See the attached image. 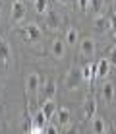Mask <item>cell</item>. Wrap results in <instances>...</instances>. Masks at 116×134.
<instances>
[{
	"mask_svg": "<svg viewBox=\"0 0 116 134\" xmlns=\"http://www.w3.org/2000/svg\"><path fill=\"white\" fill-rule=\"evenodd\" d=\"M81 82H83L81 70H77L76 66H72V68L68 70V76H66V86H68V90H72V91L80 90Z\"/></svg>",
	"mask_w": 116,
	"mask_h": 134,
	"instance_id": "cell-1",
	"label": "cell"
},
{
	"mask_svg": "<svg viewBox=\"0 0 116 134\" xmlns=\"http://www.w3.org/2000/svg\"><path fill=\"white\" fill-rule=\"evenodd\" d=\"M25 90H27V95H35L37 91L41 90V76L37 72H31L25 80Z\"/></svg>",
	"mask_w": 116,
	"mask_h": 134,
	"instance_id": "cell-2",
	"label": "cell"
},
{
	"mask_svg": "<svg viewBox=\"0 0 116 134\" xmlns=\"http://www.w3.org/2000/svg\"><path fill=\"white\" fill-rule=\"evenodd\" d=\"M95 41L91 39V37H83L80 39V54L81 57H93L95 54Z\"/></svg>",
	"mask_w": 116,
	"mask_h": 134,
	"instance_id": "cell-3",
	"label": "cell"
},
{
	"mask_svg": "<svg viewBox=\"0 0 116 134\" xmlns=\"http://www.w3.org/2000/svg\"><path fill=\"white\" fill-rule=\"evenodd\" d=\"M83 117H85L87 121H93V119L97 117V101L93 97H87L83 101Z\"/></svg>",
	"mask_w": 116,
	"mask_h": 134,
	"instance_id": "cell-4",
	"label": "cell"
},
{
	"mask_svg": "<svg viewBox=\"0 0 116 134\" xmlns=\"http://www.w3.org/2000/svg\"><path fill=\"white\" fill-rule=\"evenodd\" d=\"M23 18H25V4L21 0H14L12 2V20L16 24H20Z\"/></svg>",
	"mask_w": 116,
	"mask_h": 134,
	"instance_id": "cell-5",
	"label": "cell"
},
{
	"mask_svg": "<svg viewBox=\"0 0 116 134\" xmlns=\"http://www.w3.org/2000/svg\"><path fill=\"white\" fill-rule=\"evenodd\" d=\"M81 76H83V82L93 84L97 78V62H89L85 66H81Z\"/></svg>",
	"mask_w": 116,
	"mask_h": 134,
	"instance_id": "cell-6",
	"label": "cell"
},
{
	"mask_svg": "<svg viewBox=\"0 0 116 134\" xmlns=\"http://www.w3.org/2000/svg\"><path fill=\"white\" fill-rule=\"evenodd\" d=\"M64 53H66V43H64L62 39H54L52 45H50V54H52V58H62Z\"/></svg>",
	"mask_w": 116,
	"mask_h": 134,
	"instance_id": "cell-7",
	"label": "cell"
},
{
	"mask_svg": "<svg viewBox=\"0 0 116 134\" xmlns=\"http://www.w3.org/2000/svg\"><path fill=\"white\" fill-rule=\"evenodd\" d=\"M41 90H43V97H45V99H52L54 93H56V80L48 78V80H46V84L41 87Z\"/></svg>",
	"mask_w": 116,
	"mask_h": 134,
	"instance_id": "cell-8",
	"label": "cell"
},
{
	"mask_svg": "<svg viewBox=\"0 0 116 134\" xmlns=\"http://www.w3.org/2000/svg\"><path fill=\"white\" fill-rule=\"evenodd\" d=\"M10 58H12V49H10V45H8L6 41H0V62L6 66V64H10Z\"/></svg>",
	"mask_w": 116,
	"mask_h": 134,
	"instance_id": "cell-9",
	"label": "cell"
},
{
	"mask_svg": "<svg viewBox=\"0 0 116 134\" xmlns=\"http://www.w3.org/2000/svg\"><path fill=\"white\" fill-rule=\"evenodd\" d=\"M110 60L108 58H101L99 62H97V78H106L108 76V72H110Z\"/></svg>",
	"mask_w": 116,
	"mask_h": 134,
	"instance_id": "cell-10",
	"label": "cell"
},
{
	"mask_svg": "<svg viewBox=\"0 0 116 134\" xmlns=\"http://www.w3.org/2000/svg\"><path fill=\"white\" fill-rule=\"evenodd\" d=\"M54 121H56L60 126H66V124L70 122V111L66 107H58L56 115H54Z\"/></svg>",
	"mask_w": 116,
	"mask_h": 134,
	"instance_id": "cell-11",
	"label": "cell"
},
{
	"mask_svg": "<svg viewBox=\"0 0 116 134\" xmlns=\"http://www.w3.org/2000/svg\"><path fill=\"white\" fill-rule=\"evenodd\" d=\"M56 109L58 107H56V103H54V99H46L45 103H43V107H41V111L45 113V117L48 119V121L56 115Z\"/></svg>",
	"mask_w": 116,
	"mask_h": 134,
	"instance_id": "cell-12",
	"label": "cell"
},
{
	"mask_svg": "<svg viewBox=\"0 0 116 134\" xmlns=\"http://www.w3.org/2000/svg\"><path fill=\"white\" fill-rule=\"evenodd\" d=\"M93 25H95V31H99V33H105L106 29H110V21L106 16H97Z\"/></svg>",
	"mask_w": 116,
	"mask_h": 134,
	"instance_id": "cell-13",
	"label": "cell"
},
{
	"mask_svg": "<svg viewBox=\"0 0 116 134\" xmlns=\"http://www.w3.org/2000/svg\"><path fill=\"white\" fill-rule=\"evenodd\" d=\"M23 31H25V39H27V41H37V39H41V29H39L35 24H29Z\"/></svg>",
	"mask_w": 116,
	"mask_h": 134,
	"instance_id": "cell-14",
	"label": "cell"
},
{
	"mask_svg": "<svg viewBox=\"0 0 116 134\" xmlns=\"http://www.w3.org/2000/svg\"><path fill=\"white\" fill-rule=\"evenodd\" d=\"M103 99L106 103H112L114 101V84L112 82H105L103 84Z\"/></svg>",
	"mask_w": 116,
	"mask_h": 134,
	"instance_id": "cell-15",
	"label": "cell"
},
{
	"mask_svg": "<svg viewBox=\"0 0 116 134\" xmlns=\"http://www.w3.org/2000/svg\"><path fill=\"white\" fill-rule=\"evenodd\" d=\"M66 43L68 45L80 43V33H77V29H76V27H72V25H68V29H66Z\"/></svg>",
	"mask_w": 116,
	"mask_h": 134,
	"instance_id": "cell-16",
	"label": "cell"
},
{
	"mask_svg": "<svg viewBox=\"0 0 116 134\" xmlns=\"http://www.w3.org/2000/svg\"><path fill=\"white\" fill-rule=\"evenodd\" d=\"M46 122H48V119L45 117L43 111H37V113L33 115V126H41V128H43Z\"/></svg>",
	"mask_w": 116,
	"mask_h": 134,
	"instance_id": "cell-17",
	"label": "cell"
},
{
	"mask_svg": "<svg viewBox=\"0 0 116 134\" xmlns=\"http://www.w3.org/2000/svg\"><path fill=\"white\" fill-rule=\"evenodd\" d=\"M106 130H108V128H106V124H105V121H103V119H93V132H99V134H103V132H106Z\"/></svg>",
	"mask_w": 116,
	"mask_h": 134,
	"instance_id": "cell-18",
	"label": "cell"
},
{
	"mask_svg": "<svg viewBox=\"0 0 116 134\" xmlns=\"http://www.w3.org/2000/svg\"><path fill=\"white\" fill-rule=\"evenodd\" d=\"M48 10V0H35V12L37 14H46Z\"/></svg>",
	"mask_w": 116,
	"mask_h": 134,
	"instance_id": "cell-19",
	"label": "cell"
},
{
	"mask_svg": "<svg viewBox=\"0 0 116 134\" xmlns=\"http://www.w3.org/2000/svg\"><path fill=\"white\" fill-rule=\"evenodd\" d=\"M58 24H60V18L56 16V14H52V16H48V25L52 27V29H56V27H58Z\"/></svg>",
	"mask_w": 116,
	"mask_h": 134,
	"instance_id": "cell-20",
	"label": "cell"
},
{
	"mask_svg": "<svg viewBox=\"0 0 116 134\" xmlns=\"http://www.w3.org/2000/svg\"><path fill=\"white\" fill-rule=\"evenodd\" d=\"M76 2H77V8H80L81 12L89 10V4H91V0H76Z\"/></svg>",
	"mask_w": 116,
	"mask_h": 134,
	"instance_id": "cell-21",
	"label": "cell"
},
{
	"mask_svg": "<svg viewBox=\"0 0 116 134\" xmlns=\"http://www.w3.org/2000/svg\"><path fill=\"white\" fill-rule=\"evenodd\" d=\"M103 2H105V0H91L89 8H93V10H95V12H99L101 8H103Z\"/></svg>",
	"mask_w": 116,
	"mask_h": 134,
	"instance_id": "cell-22",
	"label": "cell"
},
{
	"mask_svg": "<svg viewBox=\"0 0 116 134\" xmlns=\"http://www.w3.org/2000/svg\"><path fill=\"white\" fill-rule=\"evenodd\" d=\"M108 21H110V31L116 35V14H110V16H108Z\"/></svg>",
	"mask_w": 116,
	"mask_h": 134,
	"instance_id": "cell-23",
	"label": "cell"
},
{
	"mask_svg": "<svg viewBox=\"0 0 116 134\" xmlns=\"http://www.w3.org/2000/svg\"><path fill=\"white\" fill-rule=\"evenodd\" d=\"M108 60H110V64L112 66H116V45L112 49H110V54H108Z\"/></svg>",
	"mask_w": 116,
	"mask_h": 134,
	"instance_id": "cell-24",
	"label": "cell"
},
{
	"mask_svg": "<svg viewBox=\"0 0 116 134\" xmlns=\"http://www.w3.org/2000/svg\"><path fill=\"white\" fill-rule=\"evenodd\" d=\"M45 132H48V134H56V132H58V128H56V126H46V128H45Z\"/></svg>",
	"mask_w": 116,
	"mask_h": 134,
	"instance_id": "cell-25",
	"label": "cell"
},
{
	"mask_svg": "<svg viewBox=\"0 0 116 134\" xmlns=\"http://www.w3.org/2000/svg\"><path fill=\"white\" fill-rule=\"evenodd\" d=\"M60 2H62V4H70V0H60Z\"/></svg>",
	"mask_w": 116,
	"mask_h": 134,
	"instance_id": "cell-26",
	"label": "cell"
},
{
	"mask_svg": "<svg viewBox=\"0 0 116 134\" xmlns=\"http://www.w3.org/2000/svg\"><path fill=\"white\" fill-rule=\"evenodd\" d=\"M2 6H4V0H0V10H2Z\"/></svg>",
	"mask_w": 116,
	"mask_h": 134,
	"instance_id": "cell-27",
	"label": "cell"
}]
</instances>
